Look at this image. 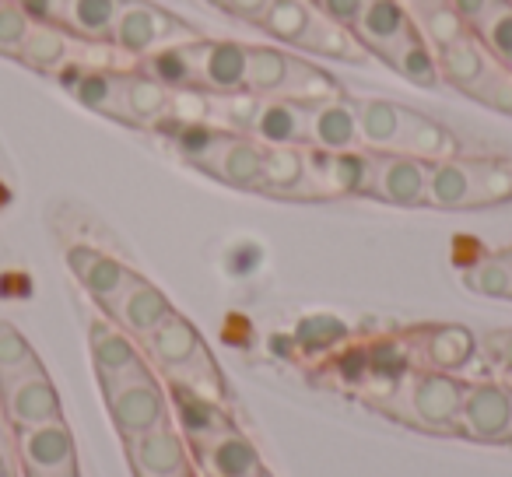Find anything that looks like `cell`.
Segmentation results:
<instances>
[{
  "label": "cell",
  "mask_w": 512,
  "mask_h": 477,
  "mask_svg": "<svg viewBox=\"0 0 512 477\" xmlns=\"http://www.w3.org/2000/svg\"><path fill=\"white\" fill-rule=\"evenodd\" d=\"M102 313H106L116 327H123L130 337H137V341L144 344L172 313H176V306H172L169 295H165L162 288L151 285L148 278L137 274V278L127 285V292H123L116 302H109Z\"/></svg>",
  "instance_id": "obj_24"
},
{
  "label": "cell",
  "mask_w": 512,
  "mask_h": 477,
  "mask_svg": "<svg viewBox=\"0 0 512 477\" xmlns=\"http://www.w3.org/2000/svg\"><path fill=\"white\" fill-rule=\"evenodd\" d=\"M102 397H106L109 421L116 425L120 439H137L144 432L172 425V400L155 379L151 365L123 379H113V383H102Z\"/></svg>",
  "instance_id": "obj_11"
},
{
  "label": "cell",
  "mask_w": 512,
  "mask_h": 477,
  "mask_svg": "<svg viewBox=\"0 0 512 477\" xmlns=\"http://www.w3.org/2000/svg\"><path fill=\"white\" fill-rule=\"evenodd\" d=\"M172 418H176L179 435L186 439V446H197V442H207V439H214V435L232 432L235 428L225 404L200 397V393H193V390H183V386H172Z\"/></svg>",
  "instance_id": "obj_27"
},
{
  "label": "cell",
  "mask_w": 512,
  "mask_h": 477,
  "mask_svg": "<svg viewBox=\"0 0 512 477\" xmlns=\"http://www.w3.org/2000/svg\"><path fill=\"white\" fill-rule=\"evenodd\" d=\"M43 369L36 348L29 344V337L15 327V323L0 320V386H8L11 379L29 376V372Z\"/></svg>",
  "instance_id": "obj_30"
},
{
  "label": "cell",
  "mask_w": 512,
  "mask_h": 477,
  "mask_svg": "<svg viewBox=\"0 0 512 477\" xmlns=\"http://www.w3.org/2000/svg\"><path fill=\"white\" fill-rule=\"evenodd\" d=\"M193 456H197V467L204 470V477H253L256 470H264L260 449L239 428L214 435L207 442H197Z\"/></svg>",
  "instance_id": "obj_25"
},
{
  "label": "cell",
  "mask_w": 512,
  "mask_h": 477,
  "mask_svg": "<svg viewBox=\"0 0 512 477\" xmlns=\"http://www.w3.org/2000/svg\"><path fill=\"white\" fill-rule=\"evenodd\" d=\"M0 404H4V414H8L15 432L64 418V400H60V390L46 372V365L29 372V376L11 379L8 386H0Z\"/></svg>",
  "instance_id": "obj_18"
},
{
  "label": "cell",
  "mask_w": 512,
  "mask_h": 477,
  "mask_svg": "<svg viewBox=\"0 0 512 477\" xmlns=\"http://www.w3.org/2000/svg\"><path fill=\"white\" fill-rule=\"evenodd\" d=\"M123 4L127 0H36L29 15L43 25L71 32V36L109 43V32H113Z\"/></svg>",
  "instance_id": "obj_20"
},
{
  "label": "cell",
  "mask_w": 512,
  "mask_h": 477,
  "mask_svg": "<svg viewBox=\"0 0 512 477\" xmlns=\"http://www.w3.org/2000/svg\"><path fill=\"white\" fill-rule=\"evenodd\" d=\"M313 4H316V8H320L327 18H334L337 25L351 29V25L358 22V15L365 11V4H369V0H313Z\"/></svg>",
  "instance_id": "obj_35"
},
{
  "label": "cell",
  "mask_w": 512,
  "mask_h": 477,
  "mask_svg": "<svg viewBox=\"0 0 512 477\" xmlns=\"http://www.w3.org/2000/svg\"><path fill=\"white\" fill-rule=\"evenodd\" d=\"M512 200V162L505 158H439L428 165V200L435 211H481Z\"/></svg>",
  "instance_id": "obj_7"
},
{
  "label": "cell",
  "mask_w": 512,
  "mask_h": 477,
  "mask_svg": "<svg viewBox=\"0 0 512 477\" xmlns=\"http://www.w3.org/2000/svg\"><path fill=\"white\" fill-rule=\"evenodd\" d=\"M190 477H193V474H190Z\"/></svg>",
  "instance_id": "obj_44"
},
{
  "label": "cell",
  "mask_w": 512,
  "mask_h": 477,
  "mask_svg": "<svg viewBox=\"0 0 512 477\" xmlns=\"http://www.w3.org/2000/svg\"><path fill=\"white\" fill-rule=\"evenodd\" d=\"M256 32L271 36L278 46L306 57L341 60V64H369V53L358 46L355 32L327 18L313 0H271V8L253 25Z\"/></svg>",
  "instance_id": "obj_5"
},
{
  "label": "cell",
  "mask_w": 512,
  "mask_h": 477,
  "mask_svg": "<svg viewBox=\"0 0 512 477\" xmlns=\"http://www.w3.org/2000/svg\"><path fill=\"white\" fill-rule=\"evenodd\" d=\"M505 253V260H509V264H512V246H509V250H502Z\"/></svg>",
  "instance_id": "obj_41"
},
{
  "label": "cell",
  "mask_w": 512,
  "mask_h": 477,
  "mask_svg": "<svg viewBox=\"0 0 512 477\" xmlns=\"http://www.w3.org/2000/svg\"><path fill=\"white\" fill-rule=\"evenodd\" d=\"M400 4H404L414 29L425 36V43L432 46V50H442V46L456 43V39H463L470 32L449 0H400Z\"/></svg>",
  "instance_id": "obj_28"
},
{
  "label": "cell",
  "mask_w": 512,
  "mask_h": 477,
  "mask_svg": "<svg viewBox=\"0 0 512 477\" xmlns=\"http://www.w3.org/2000/svg\"><path fill=\"white\" fill-rule=\"evenodd\" d=\"M18 64H25L36 74H46V78L64 81L67 74L99 71V67H137L141 60L116 50L113 43H95V39H81L64 29L36 22V29H32Z\"/></svg>",
  "instance_id": "obj_10"
},
{
  "label": "cell",
  "mask_w": 512,
  "mask_h": 477,
  "mask_svg": "<svg viewBox=\"0 0 512 477\" xmlns=\"http://www.w3.org/2000/svg\"><path fill=\"white\" fill-rule=\"evenodd\" d=\"M309 148L316 151H362V134H358L355 99L313 102L309 109Z\"/></svg>",
  "instance_id": "obj_26"
},
{
  "label": "cell",
  "mask_w": 512,
  "mask_h": 477,
  "mask_svg": "<svg viewBox=\"0 0 512 477\" xmlns=\"http://www.w3.org/2000/svg\"><path fill=\"white\" fill-rule=\"evenodd\" d=\"M162 137H169L172 151H176L186 165H193L197 172L211 176L214 183L228 186V190H242V193L260 190L267 144L253 141V137H246V134H235V130L214 127V123H197V120L169 123V127L162 130Z\"/></svg>",
  "instance_id": "obj_3"
},
{
  "label": "cell",
  "mask_w": 512,
  "mask_h": 477,
  "mask_svg": "<svg viewBox=\"0 0 512 477\" xmlns=\"http://www.w3.org/2000/svg\"><path fill=\"white\" fill-rule=\"evenodd\" d=\"M18 453L15 442H0V477H18Z\"/></svg>",
  "instance_id": "obj_37"
},
{
  "label": "cell",
  "mask_w": 512,
  "mask_h": 477,
  "mask_svg": "<svg viewBox=\"0 0 512 477\" xmlns=\"http://www.w3.org/2000/svg\"><path fill=\"white\" fill-rule=\"evenodd\" d=\"M256 193L271 200H295V204L330 200V190L323 183V169H320V151L267 144L264 179H260V190Z\"/></svg>",
  "instance_id": "obj_13"
},
{
  "label": "cell",
  "mask_w": 512,
  "mask_h": 477,
  "mask_svg": "<svg viewBox=\"0 0 512 477\" xmlns=\"http://www.w3.org/2000/svg\"><path fill=\"white\" fill-rule=\"evenodd\" d=\"M204 4H211L214 11H221L228 18H239L246 25H256L260 15L271 8V0H204Z\"/></svg>",
  "instance_id": "obj_34"
},
{
  "label": "cell",
  "mask_w": 512,
  "mask_h": 477,
  "mask_svg": "<svg viewBox=\"0 0 512 477\" xmlns=\"http://www.w3.org/2000/svg\"><path fill=\"white\" fill-rule=\"evenodd\" d=\"M32 29H36V18L15 4V0H0V57L18 60L29 43Z\"/></svg>",
  "instance_id": "obj_32"
},
{
  "label": "cell",
  "mask_w": 512,
  "mask_h": 477,
  "mask_svg": "<svg viewBox=\"0 0 512 477\" xmlns=\"http://www.w3.org/2000/svg\"><path fill=\"white\" fill-rule=\"evenodd\" d=\"M0 442H15V428H11L8 414H4V404H0Z\"/></svg>",
  "instance_id": "obj_38"
},
{
  "label": "cell",
  "mask_w": 512,
  "mask_h": 477,
  "mask_svg": "<svg viewBox=\"0 0 512 477\" xmlns=\"http://www.w3.org/2000/svg\"><path fill=\"white\" fill-rule=\"evenodd\" d=\"M141 348L148 355V362L155 369H162V376L172 386H183V390H193L200 397L225 404V376H221L214 355L207 351L200 330L183 313H172Z\"/></svg>",
  "instance_id": "obj_8"
},
{
  "label": "cell",
  "mask_w": 512,
  "mask_h": 477,
  "mask_svg": "<svg viewBox=\"0 0 512 477\" xmlns=\"http://www.w3.org/2000/svg\"><path fill=\"white\" fill-rule=\"evenodd\" d=\"M351 99H355L362 148L421 158V162L460 155L456 134L435 116H425L421 109L404 106V102L379 99V95H351Z\"/></svg>",
  "instance_id": "obj_4"
},
{
  "label": "cell",
  "mask_w": 512,
  "mask_h": 477,
  "mask_svg": "<svg viewBox=\"0 0 512 477\" xmlns=\"http://www.w3.org/2000/svg\"><path fill=\"white\" fill-rule=\"evenodd\" d=\"M404 344L411 351V358H418L414 369L446 372V376L463 372L481 355L477 334L470 327H463V323H425V327H411L404 334Z\"/></svg>",
  "instance_id": "obj_17"
},
{
  "label": "cell",
  "mask_w": 512,
  "mask_h": 477,
  "mask_svg": "<svg viewBox=\"0 0 512 477\" xmlns=\"http://www.w3.org/2000/svg\"><path fill=\"white\" fill-rule=\"evenodd\" d=\"M509 74H512V64H509Z\"/></svg>",
  "instance_id": "obj_42"
},
{
  "label": "cell",
  "mask_w": 512,
  "mask_h": 477,
  "mask_svg": "<svg viewBox=\"0 0 512 477\" xmlns=\"http://www.w3.org/2000/svg\"><path fill=\"white\" fill-rule=\"evenodd\" d=\"M246 95L285 102H327L348 92L327 67L299 57L295 50L246 43Z\"/></svg>",
  "instance_id": "obj_6"
},
{
  "label": "cell",
  "mask_w": 512,
  "mask_h": 477,
  "mask_svg": "<svg viewBox=\"0 0 512 477\" xmlns=\"http://www.w3.org/2000/svg\"><path fill=\"white\" fill-rule=\"evenodd\" d=\"M15 4H22V8H25V11H29V8H32V4H36V0H15Z\"/></svg>",
  "instance_id": "obj_39"
},
{
  "label": "cell",
  "mask_w": 512,
  "mask_h": 477,
  "mask_svg": "<svg viewBox=\"0 0 512 477\" xmlns=\"http://www.w3.org/2000/svg\"><path fill=\"white\" fill-rule=\"evenodd\" d=\"M15 453L22 477H81L78 442L64 418L15 432Z\"/></svg>",
  "instance_id": "obj_16"
},
{
  "label": "cell",
  "mask_w": 512,
  "mask_h": 477,
  "mask_svg": "<svg viewBox=\"0 0 512 477\" xmlns=\"http://www.w3.org/2000/svg\"><path fill=\"white\" fill-rule=\"evenodd\" d=\"M134 477H190V453L176 425H162L137 439H123Z\"/></svg>",
  "instance_id": "obj_23"
},
{
  "label": "cell",
  "mask_w": 512,
  "mask_h": 477,
  "mask_svg": "<svg viewBox=\"0 0 512 477\" xmlns=\"http://www.w3.org/2000/svg\"><path fill=\"white\" fill-rule=\"evenodd\" d=\"M477 344H481V355L488 358L502 376L512 379V327L488 330V334L477 337Z\"/></svg>",
  "instance_id": "obj_33"
},
{
  "label": "cell",
  "mask_w": 512,
  "mask_h": 477,
  "mask_svg": "<svg viewBox=\"0 0 512 477\" xmlns=\"http://www.w3.org/2000/svg\"><path fill=\"white\" fill-rule=\"evenodd\" d=\"M512 432V386L484 379V383L463 386L460 418H456V435L484 446L509 442Z\"/></svg>",
  "instance_id": "obj_15"
},
{
  "label": "cell",
  "mask_w": 512,
  "mask_h": 477,
  "mask_svg": "<svg viewBox=\"0 0 512 477\" xmlns=\"http://www.w3.org/2000/svg\"><path fill=\"white\" fill-rule=\"evenodd\" d=\"M509 442H512V432H509Z\"/></svg>",
  "instance_id": "obj_43"
},
{
  "label": "cell",
  "mask_w": 512,
  "mask_h": 477,
  "mask_svg": "<svg viewBox=\"0 0 512 477\" xmlns=\"http://www.w3.org/2000/svg\"><path fill=\"white\" fill-rule=\"evenodd\" d=\"M481 46L498 60V64H512V0H502L488 18L474 29Z\"/></svg>",
  "instance_id": "obj_31"
},
{
  "label": "cell",
  "mask_w": 512,
  "mask_h": 477,
  "mask_svg": "<svg viewBox=\"0 0 512 477\" xmlns=\"http://www.w3.org/2000/svg\"><path fill=\"white\" fill-rule=\"evenodd\" d=\"M197 36L200 32L186 18H179L176 11L162 8L155 0H127L123 11L116 15L109 43L116 50L130 53L134 60H144L151 53L165 50V46L186 43V39H197Z\"/></svg>",
  "instance_id": "obj_12"
},
{
  "label": "cell",
  "mask_w": 512,
  "mask_h": 477,
  "mask_svg": "<svg viewBox=\"0 0 512 477\" xmlns=\"http://www.w3.org/2000/svg\"><path fill=\"white\" fill-rule=\"evenodd\" d=\"M351 32L358 46L369 53V60H379L383 67L390 64L393 53H400L414 36H421L400 0H369Z\"/></svg>",
  "instance_id": "obj_19"
},
{
  "label": "cell",
  "mask_w": 512,
  "mask_h": 477,
  "mask_svg": "<svg viewBox=\"0 0 512 477\" xmlns=\"http://www.w3.org/2000/svg\"><path fill=\"white\" fill-rule=\"evenodd\" d=\"M78 106L88 113H99L113 123L134 130L162 134L169 123H176L179 92L165 88L141 67H99V71H78L60 81Z\"/></svg>",
  "instance_id": "obj_1"
},
{
  "label": "cell",
  "mask_w": 512,
  "mask_h": 477,
  "mask_svg": "<svg viewBox=\"0 0 512 477\" xmlns=\"http://www.w3.org/2000/svg\"><path fill=\"white\" fill-rule=\"evenodd\" d=\"M253 477H274V474H271V470H267V467H264V470H256V474H253Z\"/></svg>",
  "instance_id": "obj_40"
},
{
  "label": "cell",
  "mask_w": 512,
  "mask_h": 477,
  "mask_svg": "<svg viewBox=\"0 0 512 477\" xmlns=\"http://www.w3.org/2000/svg\"><path fill=\"white\" fill-rule=\"evenodd\" d=\"M449 4H453V11L463 18V25H467V29L474 32L477 25H481L484 18H488L491 11H495L498 4H502V0H449Z\"/></svg>",
  "instance_id": "obj_36"
},
{
  "label": "cell",
  "mask_w": 512,
  "mask_h": 477,
  "mask_svg": "<svg viewBox=\"0 0 512 477\" xmlns=\"http://www.w3.org/2000/svg\"><path fill=\"white\" fill-rule=\"evenodd\" d=\"M88 351H92V369L99 376V383H113V379H123L130 372L151 365L141 341L130 337L123 327H116L109 316H95L88 323Z\"/></svg>",
  "instance_id": "obj_22"
},
{
  "label": "cell",
  "mask_w": 512,
  "mask_h": 477,
  "mask_svg": "<svg viewBox=\"0 0 512 477\" xmlns=\"http://www.w3.org/2000/svg\"><path fill=\"white\" fill-rule=\"evenodd\" d=\"M463 386L467 383H463L460 376H446V372H432V369H411L386 397H376L372 404H376L386 418L418 428V432H453L456 435Z\"/></svg>",
  "instance_id": "obj_9"
},
{
  "label": "cell",
  "mask_w": 512,
  "mask_h": 477,
  "mask_svg": "<svg viewBox=\"0 0 512 477\" xmlns=\"http://www.w3.org/2000/svg\"><path fill=\"white\" fill-rule=\"evenodd\" d=\"M144 74L172 92L193 95H242L246 92V43L235 39H186L144 57Z\"/></svg>",
  "instance_id": "obj_2"
},
{
  "label": "cell",
  "mask_w": 512,
  "mask_h": 477,
  "mask_svg": "<svg viewBox=\"0 0 512 477\" xmlns=\"http://www.w3.org/2000/svg\"><path fill=\"white\" fill-rule=\"evenodd\" d=\"M428 165H432V162L365 148L362 197L379 200V204H390V207H425V200H428Z\"/></svg>",
  "instance_id": "obj_14"
},
{
  "label": "cell",
  "mask_w": 512,
  "mask_h": 477,
  "mask_svg": "<svg viewBox=\"0 0 512 477\" xmlns=\"http://www.w3.org/2000/svg\"><path fill=\"white\" fill-rule=\"evenodd\" d=\"M463 288L484 299H502L512 302V264L505 260V253H488V257H477L474 264L463 267Z\"/></svg>",
  "instance_id": "obj_29"
},
{
  "label": "cell",
  "mask_w": 512,
  "mask_h": 477,
  "mask_svg": "<svg viewBox=\"0 0 512 477\" xmlns=\"http://www.w3.org/2000/svg\"><path fill=\"white\" fill-rule=\"evenodd\" d=\"M64 260H67V271L74 274V281L92 295L99 309H106L109 302L120 299L130 281L137 278V271L130 264H123L120 257H113V253H106V250H95V246H88V243L67 246Z\"/></svg>",
  "instance_id": "obj_21"
}]
</instances>
